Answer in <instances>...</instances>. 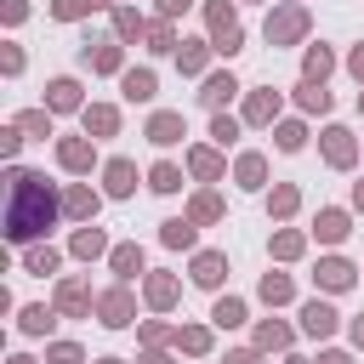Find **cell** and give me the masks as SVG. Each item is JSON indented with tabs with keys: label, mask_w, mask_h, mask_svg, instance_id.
<instances>
[{
	"label": "cell",
	"mask_w": 364,
	"mask_h": 364,
	"mask_svg": "<svg viewBox=\"0 0 364 364\" xmlns=\"http://www.w3.org/2000/svg\"><path fill=\"white\" fill-rule=\"evenodd\" d=\"M80 6H85V11H91V17H97V11H114V6H119V0H80Z\"/></svg>",
	"instance_id": "91938a15"
},
{
	"label": "cell",
	"mask_w": 364,
	"mask_h": 364,
	"mask_svg": "<svg viewBox=\"0 0 364 364\" xmlns=\"http://www.w3.org/2000/svg\"><path fill=\"white\" fill-rule=\"evenodd\" d=\"M307 34H313V11H307L301 0H273V6H267V23H262V40H267L273 51H290V46H307Z\"/></svg>",
	"instance_id": "7a4b0ae2"
},
{
	"label": "cell",
	"mask_w": 364,
	"mask_h": 364,
	"mask_svg": "<svg viewBox=\"0 0 364 364\" xmlns=\"http://www.w3.org/2000/svg\"><path fill=\"white\" fill-rule=\"evenodd\" d=\"M239 6H262V0H239ZM267 6H273V0H267Z\"/></svg>",
	"instance_id": "e7e4bbea"
},
{
	"label": "cell",
	"mask_w": 364,
	"mask_h": 364,
	"mask_svg": "<svg viewBox=\"0 0 364 364\" xmlns=\"http://www.w3.org/2000/svg\"><path fill=\"white\" fill-rule=\"evenodd\" d=\"M188 11H193V0H154V17H165V23H176Z\"/></svg>",
	"instance_id": "816d5d0a"
},
{
	"label": "cell",
	"mask_w": 364,
	"mask_h": 364,
	"mask_svg": "<svg viewBox=\"0 0 364 364\" xmlns=\"http://www.w3.org/2000/svg\"><path fill=\"white\" fill-rule=\"evenodd\" d=\"M23 136H34V142H46V136H57V114L51 108H23L17 119H11Z\"/></svg>",
	"instance_id": "7bdbcfd3"
},
{
	"label": "cell",
	"mask_w": 364,
	"mask_h": 364,
	"mask_svg": "<svg viewBox=\"0 0 364 364\" xmlns=\"http://www.w3.org/2000/svg\"><path fill=\"white\" fill-rule=\"evenodd\" d=\"M142 182H148V193H165V199H171V193H182L193 176H188V165H176V159H154Z\"/></svg>",
	"instance_id": "4dcf8cb0"
},
{
	"label": "cell",
	"mask_w": 364,
	"mask_h": 364,
	"mask_svg": "<svg viewBox=\"0 0 364 364\" xmlns=\"http://www.w3.org/2000/svg\"><path fill=\"white\" fill-rule=\"evenodd\" d=\"M296 330H301L307 341H330V336L341 330V313H336V301H330V296H307V301L296 307Z\"/></svg>",
	"instance_id": "30bf717a"
},
{
	"label": "cell",
	"mask_w": 364,
	"mask_h": 364,
	"mask_svg": "<svg viewBox=\"0 0 364 364\" xmlns=\"http://www.w3.org/2000/svg\"><path fill=\"white\" fill-rule=\"evenodd\" d=\"M57 318H63V313H57L51 301H28V307H17V330L34 336V341H46V336L57 330Z\"/></svg>",
	"instance_id": "e575fe53"
},
{
	"label": "cell",
	"mask_w": 364,
	"mask_h": 364,
	"mask_svg": "<svg viewBox=\"0 0 364 364\" xmlns=\"http://www.w3.org/2000/svg\"><path fill=\"white\" fill-rule=\"evenodd\" d=\"M256 301H262V307H273V313H279V307H290V301H296V279H290V273H279V267H267V273L256 279Z\"/></svg>",
	"instance_id": "1f68e13d"
},
{
	"label": "cell",
	"mask_w": 364,
	"mask_h": 364,
	"mask_svg": "<svg viewBox=\"0 0 364 364\" xmlns=\"http://www.w3.org/2000/svg\"><path fill=\"white\" fill-rule=\"evenodd\" d=\"M188 284L222 296V284H228V250H193L188 256Z\"/></svg>",
	"instance_id": "44dd1931"
},
{
	"label": "cell",
	"mask_w": 364,
	"mask_h": 364,
	"mask_svg": "<svg viewBox=\"0 0 364 364\" xmlns=\"http://www.w3.org/2000/svg\"><path fill=\"white\" fill-rule=\"evenodd\" d=\"M97 324H102V330H131V324H142V318H136V284H108V290H97Z\"/></svg>",
	"instance_id": "8992f818"
},
{
	"label": "cell",
	"mask_w": 364,
	"mask_h": 364,
	"mask_svg": "<svg viewBox=\"0 0 364 364\" xmlns=\"http://www.w3.org/2000/svg\"><path fill=\"white\" fill-rule=\"evenodd\" d=\"M28 11H34L28 0H0V17H6V28H23V23H28Z\"/></svg>",
	"instance_id": "f907efd6"
},
{
	"label": "cell",
	"mask_w": 364,
	"mask_h": 364,
	"mask_svg": "<svg viewBox=\"0 0 364 364\" xmlns=\"http://www.w3.org/2000/svg\"><path fill=\"white\" fill-rule=\"evenodd\" d=\"M279 364H313V358H301V353H284V358H279Z\"/></svg>",
	"instance_id": "6125c7cd"
},
{
	"label": "cell",
	"mask_w": 364,
	"mask_h": 364,
	"mask_svg": "<svg viewBox=\"0 0 364 364\" xmlns=\"http://www.w3.org/2000/svg\"><path fill=\"white\" fill-rule=\"evenodd\" d=\"M324 250H336V245H347L353 239V210L347 205H318V216H313V228H307Z\"/></svg>",
	"instance_id": "e0dca14e"
},
{
	"label": "cell",
	"mask_w": 364,
	"mask_h": 364,
	"mask_svg": "<svg viewBox=\"0 0 364 364\" xmlns=\"http://www.w3.org/2000/svg\"><path fill=\"white\" fill-rule=\"evenodd\" d=\"M182 165H188V176H193L199 188H210V182H228V176H233V165H228V154H222L216 142H188V148H182Z\"/></svg>",
	"instance_id": "ba28073f"
},
{
	"label": "cell",
	"mask_w": 364,
	"mask_h": 364,
	"mask_svg": "<svg viewBox=\"0 0 364 364\" xmlns=\"http://www.w3.org/2000/svg\"><path fill=\"white\" fill-rule=\"evenodd\" d=\"M46 364H85L80 341H46Z\"/></svg>",
	"instance_id": "7dc6e473"
},
{
	"label": "cell",
	"mask_w": 364,
	"mask_h": 364,
	"mask_svg": "<svg viewBox=\"0 0 364 364\" xmlns=\"http://www.w3.org/2000/svg\"><path fill=\"white\" fill-rule=\"evenodd\" d=\"M63 256H68V250H57L51 239H40V245H23L17 267H23V273H34V279H63Z\"/></svg>",
	"instance_id": "484cf974"
},
{
	"label": "cell",
	"mask_w": 364,
	"mask_h": 364,
	"mask_svg": "<svg viewBox=\"0 0 364 364\" xmlns=\"http://www.w3.org/2000/svg\"><path fill=\"white\" fill-rule=\"evenodd\" d=\"M80 131H85L91 142H108V136H119V108H114V102H85V114H80Z\"/></svg>",
	"instance_id": "f546056e"
},
{
	"label": "cell",
	"mask_w": 364,
	"mask_h": 364,
	"mask_svg": "<svg viewBox=\"0 0 364 364\" xmlns=\"http://www.w3.org/2000/svg\"><path fill=\"white\" fill-rule=\"evenodd\" d=\"M313 364H358V358H353L347 347H318V358H313Z\"/></svg>",
	"instance_id": "9f6ffc18"
},
{
	"label": "cell",
	"mask_w": 364,
	"mask_h": 364,
	"mask_svg": "<svg viewBox=\"0 0 364 364\" xmlns=\"http://www.w3.org/2000/svg\"><path fill=\"white\" fill-rule=\"evenodd\" d=\"M307 136H313V131H307V119H301V114H284V119L273 125V148H279V154H301V148H307Z\"/></svg>",
	"instance_id": "60d3db41"
},
{
	"label": "cell",
	"mask_w": 364,
	"mask_h": 364,
	"mask_svg": "<svg viewBox=\"0 0 364 364\" xmlns=\"http://www.w3.org/2000/svg\"><path fill=\"white\" fill-rule=\"evenodd\" d=\"M341 68H347V74L358 80V91H364V40H358V46H353V51L341 57Z\"/></svg>",
	"instance_id": "db71d44e"
},
{
	"label": "cell",
	"mask_w": 364,
	"mask_h": 364,
	"mask_svg": "<svg viewBox=\"0 0 364 364\" xmlns=\"http://www.w3.org/2000/svg\"><path fill=\"white\" fill-rule=\"evenodd\" d=\"M148 23H154V17H148L142 6H131V0H119V6L108 11V34H114L119 46H142V40H148Z\"/></svg>",
	"instance_id": "d6986e66"
},
{
	"label": "cell",
	"mask_w": 364,
	"mask_h": 364,
	"mask_svg": "<svg viewBox=\"0 0 364 364\" xmlns=\"http://www.w3.org/2000/svg\"><path fill=\"white\" fill-rule=\"evenodd\" d=\"M136 364H182V353H176V347H142Z\"/></svg>",
	"instance_id": "f5cc1de1"
},
{
	"label": "cell",
	"mask_w": 364,
	"mask_h": 364,
	"mask_svg": "<svg viewBox=\"0 0 364 364\" xmlns=\"http://www.w3.org/2000/svg\"><path fill=\"white\" fill-rule=\"evenodd\" d=\"M142 51H148V57H176V51H182V34H176V23L154 17V23H148V40H142Z\"/></svg>",
	"instance_id": "ab89813d"
},
{
	"label": "cell",
	"mask_w": 364,
	"mask_h": 364,
	"mask_svg": "<svg viewBox=\"0 0 364 364\" xmlns=\"http://www.w3.org/2000/svg\"><path fill=\"white\" fill-rule=\"evenodd\" d=\"M102 193L108 199H131L136 193V159H125V154L102 159Z\"/></svg>",
	"instance_id": "f1b7e54d"
},
{
	"label": "cell",
	"mask_w": 364,
	"mask_h": 364,
	"mask_svg": "<svg viewBox=\"0 0 364 364\" xmlns=\"http://www.w3.org/2000/svg\"><path fill=\"white\" fill-rule=\"evenodd\" d=\"M347 341H353V353H364V313L347 318Z\"/></svg>",
	"instance_id": "6f0895ef"
},
{
	"label": "cell",
	"mask_w": 364,
	"mask_h": 364,
	"mask_svg": "<svg viewBox=\"0 0 364 364\" xmlns=\"http://www.w3.org/2000/svg\"><path fill=\"white\" fill-rule=\"evenodd\" d=\"M262 205H267V222H279V228H284V222L301 210V188H296V182H273V188L262 193Z\"/></svg>",
	"instance_id": "836d02e7"
},
{
	"label": "cell",
	"mask_w": 364,
	"mask_h": 364,
	"mask_svg": "<svg viewBox=\"0 0 364 364\" xmlns=\"http://www.w3.org/2000/svg\"><path fill=\"white\" fill-rule=\"evenodd\" d=\"M205 136H210V142L228 154V148L245 136V119H239V114H210V131H205Z\"/></svg>",
	"instance_id": "ee69618b"
},
{
	"label": "cell",
	"mask_w": 364,
	"mask_h": 364,
	"mask_svg": "<svg viewBox=\"0 0 364 364\" xmlns=\"http://www.w3.org/2000/svg\"><path fill=\"white\" fill-rule=\"evenodd\" d=\"M205 40L216 46V57H239L245 51V23H239V0H205Z\"/></svg>",
	"instance_id": "3957f363"
},
{
	"label": "cell",
	"mask_w": 364,
	"mask_h": 364,
	"mask_svg": "<svg viewBox=\"0 0 364 364\" xmlns=\"http://www.w3.org/2000/svg\"><path fill=\"white\" fill-rule=\"evenodd\" d=\"M228 182H233L239 193H267V188H273V182H267V154H262V148H239Z\"/></svg>",
	"instance_id": "2e32d148"
},
{
	"label": "cell",
	"mask_w": 364,
	"mask_h": 364,
	"mask_svg": "<svg viewBox=\"0 0 364 364\" xmlns=\"http://www.w3.org/2000/svg\"><path fill=\"white\" fill-rule=\"evenodd\" d=\"M46 17H51V23H80V17H91V11H85L80 0H51V6H46Z\"/></svg>",
	"instance_id": "c3c4849f"
},
{
	"label": "cell",
	"mask_w": 364,
	"mask_h": 364,
	"mask_svg": "<svg viewBox=\"0 0 364 364\" xmlns=\"http://www.w3.org/2000/svg\"><path fill=\"white\" fill-rule=\"evenodd\" d=\"M222 364H267V353H262V347H228Z\"/></svg>",
	"instance_id": "11a10c76"
},
{
	"label": "cell",
	"mask_w": 364,
	"mask_h": 364,
	"mask_svg": "<svg viewBox=\"0 0 364 364\" xmlns=\"http://www.w3.org/2000/svg\"><path fill=\"white\" fill-rule=\"evenodd\" d=\"M51 307H57L63 318H91V313H97V290H91V279H85V273H63V279H51Z\"/></svg>",
	"instance_id": "5b68a950"
},
{
	"label": "cell",
	"mask_w": 364,
	"mask_h": 364,
	"mask_svg": "<svg viewBox=\"0 0 364 364\" xmlns=\"http://www.w3.org/2000/svg\"><path fill=\"white\" fill-rule=\"evenodd\" d=\"M57 171H68V176H91V171H102V154H97V142L80 131V136H57Z\"/></svg>",
	"instance_id": "8fae6325"
},
{
	"label": "cell",
	"mask_w": 364,
	"mask_h": 364,
	"mask_svg": "<svg viewBox=\"0 0 364 364\" xmlns=\"http://www.w3.org/2000/svg\"><path fill=\"white\" fill-rule=\"evenodd\" d=\"M159 245H165V250H188V256H193V250H199V228H193L188 216H165V222H159Z\"/></svg>",
	"instance_id": "f35d334b"
},
{
	"label": "cell",
	"mask_w": 364,
	"mask_h": 364,
	"mask_svg": "<svg viewBox=\"0 0 364 364\" xmlns=\"http://www.w3.org/2000/svg\"><path fill=\"white\" fill-rule=\"evenodd\" d=\"M142 136H148L154 148H176V142L188 136V119H182V108H154V114L142 119Z\"/></svg>",
	"instance_id": "cb8c5ba5"
},
{
	"label": "cell",
	"mask_w": 364,
	"mask_h": 364,
	"mask_svg": "<svg viewBox=\"0 0 364 364\" xmlns=\"http://www.w3.org/2000/svg\"><path fill=\"white\" fill-rule=\"evenodd\" d=\"M358 114H364V91H358Z\"/></svg>",
	"instance_id": "03108f58"
},
{
	"label": "cell",
	"mask_w": 364,
	"mask_h": 364,
	"mask_svg": "<svg viewBox=\"0 0 364 364\" xmlns=\"http://www.w3.org/2000/svg\"><path fill=\"white\" fill-rule=\"evenodd\" d=\"M296 336H301V330H296L290 318H273V313H267V318H256V330H250V347H262L267 358H273V353L284 358V353L296 347Z\"/></svg>",
	"instance_id": "7402d4cb"
},
{
	"label": "cell",
	"mask_w": 364,
	"mask_h": 364,
	"mask_svg": "<svg viewBox=\"0 0 364 364\" xmlns=\"http://www.w3.org/2000/svg\"><path fill=\"white\" fill-rule=\"evenodd\" d=\"M182 216H188L193 228H216V222L228 216V199H222L216 188H193V193H188V205H182Z\"/></svg>",
	"instance_id": "4316f807"
},
{
	"label": "cell",
	"mask_w": 364,
	"mask_h": 364,
	"mask_svg": "<svg viewBox=\"0 0 364 364\" xmlns=\"http://www.w3.org/2000/svg\"><path fill=\"white\" fill-rule=\"evenodd\" d=\"M40 108H51V114H85V85H80L74 74H51Z\"/></svg>",
	"instance_id": "603a6c76"
},
{
	"label": "cell",
	"mask_w": 364,
	"mask_h": 364,
	"mask_svg": "<svg viewBox=\"0 0 364 364\" xmlns=\"http://www.w3.org/2000/svg\"><path fill=\"white\" fill-rule=\"evenodd\" d=\"M6 364H46V358H28V353H11Z\"/></svg>",
	"instance_id": "94428289"
},
{
	"label": "cell",
	"mask_w": 364,
	"mask_h": 364,
	"mask_svg": "<svg viewBox=\"0 0 364 364\" xmlns=\"http://www.w3.org/2000/svg\"><path fill=\"white\" fill-rule=\"evenodd\" d=\"M171 347H176L182 358H210V347H216V324H210V318H182V324L171 330Z\"/></svg>",
	"instance_id": "ac0fdd59"
},
{
	"label": "cell",
	"mask_w": 364,
	"mask_h": 364,
	"mask_svg": "<svg viewBox=\"0 0 364 364\" xmlns=\"http://www.w3.org/2000/svg\"><path fill=\"white\" fill-rule=\"evenodd\" d=\"M336 68H341V57H336V51H330L324 40H318V46H301V80L324 85V80H330Z\"/></svg>",
	"instance_id": "d590c367"
},
{
	"label": "cell",
	"mask_w": 364,
	"mask_h": 364,
	"mask_svg": "<svg viewBox=\"0 0 364 364\" xmlns=\"http://www.w3.org/2000/svg\"><path fill=\"white\" fill-rule=\"evenodd\" d=\"M119 97L125 102H154L159 97V74L154 68H125L119 74Z\"/></svg>",
	"instance_id": "74e56055"
},
{
	"label": "cell",
	"mask_w": 364,
	"mask_h": 364,
	"mask_svg": "<svg viewBox=\"0 0 364 364\" xmlns=\"http://www.w3.org/2000/svg\"><path fill=\"white\" fill-rule=\"evenodd\" d=\"M57 222H63V188L46 182V171L6 165V228L0 233L23 250V245H40Z\"/></svg>",
	"instance_id": "6da1fadb"
},
{
	"label": "cell",
	"mask_w": 364,
	"mask_h": 364,
	"mask_svg": "<svg viewBox=\"0 0 364 364\" xmlns=\"http://www.w3.org/2000/svg\"><path fill=\"white\" fill-rule=\"evenodd\" d=\"M199 102H205L210 114H228V102H245L239 74H233V68H210V74L199 80Z\"/></svg>",
	"instance_id": "4fadbf2b"
},
{
	"label": "cell",
	"mask_w": 364,
	"mask_h": 364,
	"mask_svg": "<svg viewBox=\"0 0 364 364\" xmlns=\"http://www.w3.org/2000/svg\"><path fill=\"white\" fill-rule=\"evenodd\" d=\"M290 102H296V114H301V119H313V114L324 119V114L336 108V97H330L324 85H313V80H296V91H290Z\"/></svg>",
	"instance_id": "8d00e7d4"
},
{
	"label": "cell",
	"mask_w": 364,
	"mask_h": 364,
	"mask_svg": "<svg viewBox=\"0 0 364 364\" xmlns=\"http://www.w3.org/2000/svg\"><path fill=\"white\" fill-rule=\"evenodd\" d=\"M176 301H182V273L148 267V279H142V307H148V313H176Z\"/></svg>",
	"instance_id": "7c38bea8"
},
{
	"label": "cell",
	"mask_w": 364,
	"mask_h": 364,
	"mask_svg": "<svg viewBox=\"0 0 364 364\" xmlns=\"http://www.w3.org/2000/svg\"><path fill=\"white\" fill-rule=\"evenodd\" d=\"M358 262L353 256H341V250H324L318 256V267H313V284H318V296H347L353 284H358Z\"/></svg>",
	"instance_id": "9c48e42d"
},
{
	"label": "cell",
	"mask_w": 364,
	"mask_h": 364,
	"mask_svg": "<svg viewBox=\"0 0 364 364\" xmlns=\"http://www.w3.org/2000/svg\"><path fill=\"white\" fill-rule=\"evenodd\" d=\"M347 210H353V216H364V182H353V193H347Z\"/></svg>",
	"instance_id": "680465c9"
},
{
	"label": "cell",
	"mask_w": 364,
	"mask_h": 364,
	"mask_svg": "<svg viewBox=\"0 0 364 364\" xmlns=\"http://www.w3.org/2000/svg\"><path fill=\"white\" fill-rule=\"evenodd\" d=\"M108 273H114V284H142V279H148L142 245H136V239H119V245L108 250Z\"/></svg>",
	"instance_id": "ffe728a7"
},
{
	"label": "cell",
	"mask_w": 364,
	"mask_h": 364,
	"mask_svg": "<svg viewBox=\"0 0 364 364\" xmlns=\"http://www.w3.org/2000/svg\"><path fill=\"white\" fill-rule=\"evenodd\" d=\"M102 188H91V182H63V222H74V228H85V222H97V210H102Z\"/></svg>",
	"instance_id": "9a60e30c"
},
{
	"label": "cell",
	"mask_w": 364,
	"mask_h": 364,
	"mask_svg": "<svg viewBox=\"0 0 364 364\" xmlns=\"http://www.w3.org/2000/svg\"><path fill=\"white\" fill-rule=\"evenodd\" d=\"M307 245H313V233H307V228H273V233H267V256H273L279 267L301 262V256H307Z\"/></svg>",
	"instance_id": "83f0119b"
},
{
	"label": "cell",
	"mask_w": 364,
	"mask_h": 364,
	"mask_svg": "<svg viewBox=\"0 0 364 364\" xmlns=\"http://www.w3.org/2000/svg\"><path fill=\"white\" fill-rule=\"evenodd\" d=\"M91 364H131V358H114V353H108V358H91Z\"/></svg>",
	"instance_id": "be15d7a7"
},
{
	"label": "cell",
	"mask_w": 364,
	"mask_h": 364,
	"mask_svg": "<svg viewBox=\"0 0 364 364\" xmlns=\"http://www.w3.org/2000/svg\"><path fill=\"white\" fill-rule=\"evenodd\" d=\"M239 119H245V131H273V125L284 119V91H273V85H245Z\"/></svg>",
	"instance_id": "277c9868"
},
{
	"label": "cell",
	"mask_w": 364,
	"mask_h": 364,
	"mask_svg": "<svg viewBox=\"0 0 364 364\" xmlns=\"http://www.w3.org/2000/svg\"><path fill=\"white\" fill-rule=\"evenodd\" d=\"M210 57H216L210 40H182V51H176V74H182V80H205V74H210Z\"/></svg>",
	"instance_id": "d6a6232c"
},
{
	"label": "cell",
	"mask_w": 364,
	"mask_h": 364,
	"mask_svg": "<svg viewBox=\"0 0 364 364\" xmlns=\"http://www.w3.org/2000/svg\"><path fill=\"white\" fill-rule=\"evenodd\" d=\"M171 330H176V324H171L165 313H154V318L136 324V341H142V347H171Z\"/></svg>",
	"instance_id": "f6af8a7d"
},
{
	"label": "cell",
	"mask_w": 364,
	"mask_h": 364,
	"mask_svg": "<svg viewBox=\"0 0 364 364\" xmlns=\"http://www.w3.org/2000/svg\"><path fill=\"white\" fill-rule=\"evenodd\" d=\"M63 250H68L74 262H85V267H91V262H108V250H114V245H108V233H102L97 222H85V228H74V233H68V245H63Z\"/></svg>",
	"instance_id": "d4e9b609"
},
{
	"label": "cell",
	"mask_w": 364,
	"mask_h": 364,
	"mask_svg": "<svg viewBox=\"0 0 364 364\" xmlns=\"http://www.w3.org/2000/svg\"><path fill=\"white\" fill-rule=\"evenodd\" d=\"M23 68H28V51H23L17 40H6V46H0V74H6V80H17Z\"/></svg>",
	"instance_id": "bcb514c9"
},
{
	"label": "cell",
	"mask_w": 364,
	"mask_h": 364,
	"mask_svg": "<svg viewBox=\"0 0 364 364\" xmlns=\"http://www.w3.org/2000/svg\"><path fill=\"white\" fill-rule=\"evenodd\" d=\"M80 63H85L91 74H102V80H119V74H125V46H119L114 34H85V40H80Z\"/></svg>",
	"instance_id": "52a82bcc"
},
{
	"label": "cell",
	"mask_w": 364,
	"mask_h": 364,
	"mask_svg": "<svg viewBox=\"0 0 364 364\" xmlns=\"http://www.w3.org/2000/svg\"><path fill=\"white\" fill-rule=\"evenodd\" d=\"M210 324H216V330L250 324V301H245V296H216V301H210Z\"/></svg>",
	"instance_id": "b9f144b4"
},
{
	"label": "cell",
	"mask_w": 364,
	"mask_h": 364,
	"mask_svg": "<svg viewBox=\"0 0 364 364\" xmlns=\"http://www.w3.org/2000/svg\"><path fill=\"white\" fill-rule=\"evenodd\" d=\"M318 159H324L330 171H353V165H358V136H353L347 125H324V131H318Z\"/></svg>",
	"instance_id": "5bb4252c"
},
{
	"label": "cell",
	"mask_w": 364,
	"mask_h": 364,
	"mask_svg": "<svg viewBox=\"0 0 364 364\" xmlns=\"http://www.w3.org/2000/svg\"><path fill=\"white\" fill-rule=\"evenodd\" d=\"M23 142H28V136H23L17 125H0V154H6V165H17V154H23Z\"/></svg>",
	"instance_id": "681fc988"
}]
</instances>
